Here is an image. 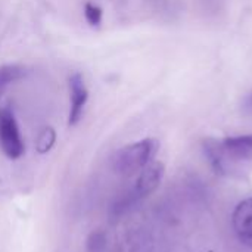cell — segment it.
<instances>
[{
    "label": "cell",
    "mask_w": 252,
    "mask_h": 252,
    "mask_svg": "<svg viewBox=\"0 0 252 252\" xmlns=\"http://www.w3.org/2000/svg\"><path fill=\"white\" fill-rule=\"evenodd\" d=\"M242 112H244V115H247V117H252V92L244 99Z\"/></svg>",
    "instance_id": "cell-12"
},
{
    "label": "cell",
    "mask_w": 252,
    "mask_h": 252,
    "mask_svg": "<svg viewBox=\"0 0 252 252\" xmlns=\"http://www.w3.org/2000/svg\"><path fill=\"white\" fill-rule=\"evenodd\" d=\"M202 149H204L205 158L208 159V162H210L211 168L214 170V173L220 174V176H224L227 173V167H226L227 157H226V154H224V151L221 148L220 140L207 139L202 143Z\"/></svg>",
    "instance_id": "cell-7"
},
{
    "label": "cell",
    "mask_w": 252,
    "mask_h": 252,
    "mask_svg": "<svg viewBox=\"0 0 252 252\" xmlns=\"http://www.w3.org/2000/svg\"><path fill=\"white\" fill-rule=\"evenodd\" d=\"M164 171H165V168H164L162 162L152 161L149 165H146L140 171L133 188L123 198H120V201L114 207L115 213L123 214V213L128 211L130 208H133L134 205H137L140 201L146 199L151 193H154L158 189V186L161 185Z\"/></svg>",
    "instance_id": "cell-2"
},
{
    "label": "cell",
    "mask_w": 252,
    "mask_h": 252,
    "mask_svg": "<svg viewBox=\"0 0 252 252\" xmlns=\"http://www.w3.org/2000/svg\"><path fill=\"white\" fill-rule=\"evenodd\" d=\"M27 75V69L21 65H3L0 66V97L3 92L15 81L22 80Z\"/></svg>",
    "instance_id": "cell-8"
},
{
    "label": "cell",
    "mask_w": 252,
    "mask_h": 252,
    "mask_svg": "<svg viewBox=\"0 0 252 252\" xmlns=\"http://www.w3.org/2000/svg\"><path fill=\"white\" fill-rule=\"evenodd\" d=\"M221 148L232 161H247L252 158V134L232 136L220 140Z\"/></svg>",
    "instance_id": "cell-6"
},
{
    "label": "cell",
    "mask_w": 252,
    "mask_h": 252,
    "mask_svg": "<svg viewBox=\"0 0 252 252\" xmlns=\"http://www.w3.org/2000/svg\"><path fill=\"white\" fill-rule=\"evenodd\" d=\"M158 149L159 143L155 139H143L127 145L115 152L112 168L120 176H133L154 161Z\"/></svg>",
    "instance_id": "cell-1"
},
{
    "label": "cell",
    "mask_w": 252,
    "mask_h": 252,
    "mask_svg": "<svg viewBox=\"0 0 252 252\" xmlns=\"http://www.w3.org/2000/svg\"><path fill=\"white\" fill-rule=\"evenodd\" d=\"M232 224L238 241L252 250V198L238 204L232 216Z\"/></svg>",
    "instance_id": "cell-5"
},
{
    "label": "cell",
    "mask_w": 252,
    "mask_h": 252,
    "mask_svg": "<svg viewBox=\"0 0 252 252\" xmlns=\"http://www.w3.org/2000/svg\"><path fill=\"white\" fill-rule=\"evenodd\" d=\"M55 140H56V133H55V130H53L52 127H46V128L40 133V136H38V139H37V151H38L40 154L49 152V151L52 149V146L55 145Z\"/></svg>",
    "instance_id": "cell-9"
},
{
    "label": "cell",
    "mask_w": 252,
    "mask_h": 252,
    "mask_svg": "<svg viewBox=\"0 0 252 252\" xmlns=\"http://www.w3.org/2000/svg\"><path fill=\"white\" fill-rule=\"evenodd\" d=\"M84 16L87 19V22L93 27H97L102 22V9L96 4L87 3L84 6Z\"/></svg>",
    "instance_id": "cell-10"
},
{
    "label": "cell",
    "mask_w": 252,
    "mask_h": 252,
    "mask_svg": "<svg viewBox=\"0 0 252 252\" xmlns=\"http://www.w3.org/2000/svg\"><path fill=\"white\" fill-rule=\"evenodd\" d=\"M89 99V90L84 84V78L81 74L74 72L69 77V114L68 124L75 126L83 117L84 106Z\"/></svg>",
    "instance_id": "cell-4"
},
{
    "label": "cell",
    "mask_w": 252,
    "mask_h": 252,
    "mask_svg": "<svg viewBox=\"0 0 252 252\" xmlns=\"http://www.w3.org/2000/svg\"><path fill=\"white\" fill-rule=\"evenodd\" d=\"M87 245H89V250L92 252H99L103 245H105V238L102 233H93L89 241H87Z\"/></svg>",
    "instance_id": "cell-11"
},
{
    "label": "cell",
    "mask_w": 252,
    "mask_h": 252,
    "mask_svg": "<svg viewBox=\"0 0 252 252\" xmlns=\"http://www.w3.org/2000/svg\"><path fill=\"white\" fill-rule=\"evenodd\" d=\"M0 148L10 159H18L25 152L18 123L9 108H0Z\"/></svg>",
    "instance_id": "cell-3"
}]
</instances>
